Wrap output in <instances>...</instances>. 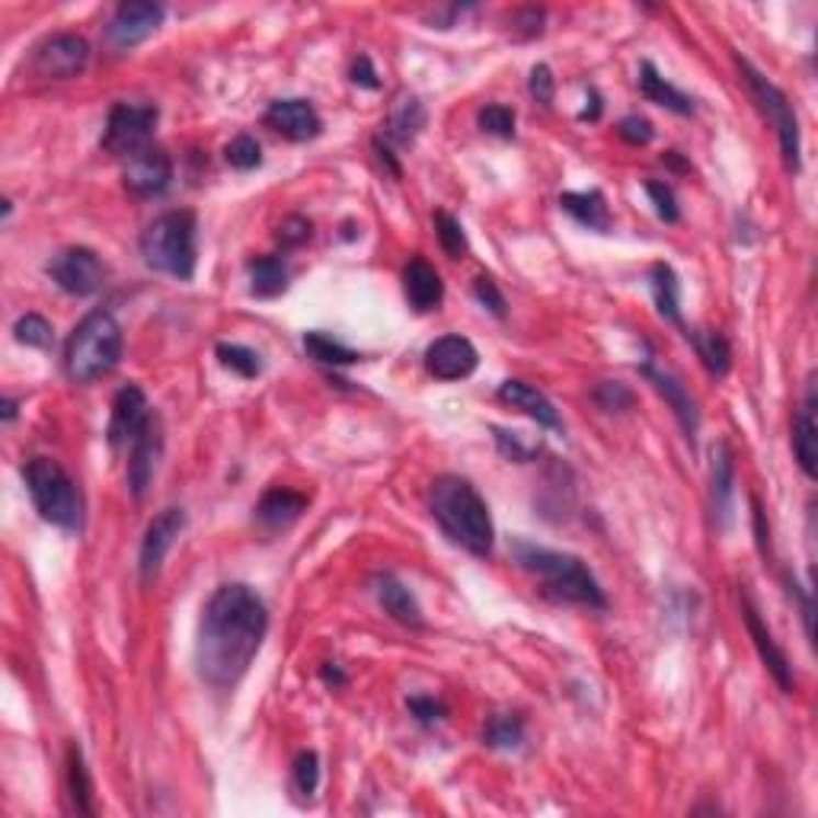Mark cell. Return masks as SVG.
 I'll return each instance as SVG.
<instances>
[{
  "label": "cell",
  "mask_w": 818,
  "mask_h": 818,
  "mask_svg": "<svg viewBox=\"0 0 818 818\" xmlns=\"http://www.w3.org/2000/svg\"><path fill=\"white\" fill-rule=\"evenodd\" d=\"M269 634V607L244 582L221 585L209 598L195 640V669L214 691H234Z\"/></svg>",
  "instance_id": "1"
},
{
  "label": "cell",
  "mask_w": 818,
  "mask_h": 818,
  "mask_svg": "<svg viewBox=\"0 0 818 818\" xmlns=\"http://www.w3.org/2000/svg\"><path fill=\"white\" fill-rule=\"evenodd\" d=\"M428 508L438 528L448 534L458 547L473 557H490L496 544V528L486 498L477 493V486L463 477L445 473L432 483Z\"/></svg>",
  "instance_id": "2"
},
{
  "label": "cell",
  "mask_w": 818,
  "mask_h": 818,
  "mask_svg": "<svg viewBox=\"0 0 818 818\" xmlns=\"http://www.w3.org/2000/svg\"><path fill=\"white\" fill-rule=\"evenodd\" d=\"M515 560L522 570L531 572L534 579L544 585V592L550 598L567 602V605L592 607V610L607 607L605 589L598 585V579L579 557L547 550V547H534V544H515Z\"/></svg>",
  "instance_id": "3"
},
{
  "label": "cell",
  "mask_w": 818,
  "mask_h": 818,
  "mask_svg": "<svg viewBox=\"0 0 818 818\" xmlns=\"http://www.w3.org/2000/svg\"><path fill=\"white\" fill-rule=\"evenodd\" d=\"M122 326L109 311H93L74 326L65 346V374L74 384H93L122 361Z\"/></svg>",
  "instance_id": "4"
},
{
  "label": "cell",
  "mask_w": 818,
  "mask_h": 818,
  "mask_svg": "<svg viewBox=\"0 0 818 818\" xmlns=\"http://www.w3.org/2000/svg\"><path fill=\"white\" fill-rule=\"evenodd\" d=\"M195 214L189 209L154 217L142 234V259L147 269L189 282L195 276Z\"/></svg>",
  "instance_id": "5"
},
{
  "label": "cell",
  "mask_w": 818,
  "mask_h": 818,
  "mask_svg": "<svg viewBox=\"0 0 818 818\" xmlns=\"http://www.w3.org/2000/svg\"><path fill=\"white\" fill-rule=\"evenodd\" d=\"M26 490L33 496L36 512L55 528L80 531L83 525V502L77 493V483L68 477V470L52 458H33L23 467Z\"/></svg>",
  "instance_id": "6"
},
{
  "label": "cell",
  "mask_w": 818,
  "mask_h": 818,
  "mask_svg": "<svg viewBox=\"0 0 818 818\" xmlns=\"http://www.w3.org/2000/svg\"><path fill=\"white\" fill-rule=\"evenodd\" d=\"M739 71L746 74V83L748 90H751V97H754V103L767 115V122L777 132L786 170L789 173H799L803 170V157H799L803 154V142H799V119L793 112V103L786 100V93H783L781 87H774L764 74L754 71L751 61H746V58H739Z\"/></svg>",
  "instance_id": "7"
},
{
  "label": "cell",
  "mask_w": 818,
  "mask_h": 818,
  "mask_svg": "<svg viewBox=\"0 0 818 818\" xmlns=\"http://www.w3.org/2000/svg\"><path fill=\"white\" fill-rule=\"evenodd\" d=\"M157 119H160V109L150 107V103H115L109 109L103 150L125 160L128 154L150 144Z\"/></svg>",
  "instance_id": "8"
},
{
  "label": "cell",
  "mask_w": 818,
  "mask_h": 818,
  "mask_svg": "<svg viewBox=\"0 0 818 818\" xmlns=\"http://www.w3.org/2000/svg\"><path fill=\"white\" fill-rule=\"evenodd\" d=\"M167 10L160 3H150V0H125L119 3V10L112 13V20L103 30V45H107L112 55H122V52H132L138 48L142 42L154 36L164 23Z\"/></svg>",
  "instance_id": "9"
},
{
  "label": "cell",
  "mask_w": 818,
  "mask_h": 818,
  "mask_svg": "<svg viewBox=\"0 0 818 818\" xmlns=\"http://www.w3.org/2000/svg\"><path fill=\"white\" fill-rule=\"evenodd\" d=\"M90 42L77 33H55L42 38L30 55V74L38 80H68L87 71Z\"/></svg>",
  "instance_id": "10"
},
{
  "label": "cell",
  "mask_w": 818,
  "mask_h": 818,
  "mask_svg": "<svg viewBox=\"0 0 818 818\" xmlns=\"http://www.w3.org/2000/svg\"><path fill=\"white\" fill-rule=\"evenodd\" d=\"M48 276L65 294L87 298V294H97L100 288L107 285L109 269L107 262L100 259V253H93L90 247H68L52 256Z\"/></svg>",
  "instance_id": "11"
},
{
  "label": "cell",
  "mask_w": 818,
  "mask_h": 818,
  "mask_svg": "<svg viewBox=\"0 0 818 818\" xmlns=\"http://www.w3.org/2000/svg\"><path fill=\"white\" fill-rule=\"evenodd\" d=\"M122 182L128 192L142 195V199H154L164 195L173 182V160L160 144H144L142 150L125 157L122 167Z\"/></svg>",
  "instance_id": "12"
},
{
  "label": "cell",
  "mask_w": 818,
  "mask_h": 818,
  "mask_svg": "<svg viewBox=\"0 0 818 818\" xmlns=\"http://www.w3.org/2000/svg\"><path fill=\"white\" fill-rule=\"evenodd\" d=\"M186 528V512L170 505L164 508L160 515H154V522L147 525L142 540V557H138V570H142V582H154L160 570H164V560L170 553V547L177 544V537Z\"/></svg>",
  "instance_id": "13"
},
{
  "label": "cell",
  "mask_w": 818,
  "mask_h": 818,
  "mask_svg": "<svg viewBox=\"0 0 818 818\" xmlns=\"http://www.w3.org/2000/svg\"><path fill=\"white\" fill-rule=\"evenodd\" d=\"M742 617H746L748 637H751V642H754V649H758V655H761L764 669H767L771 677L777 681V687H781L783 694H793V687H796L793 665H789L786 652L781 649V642L774 640L771 627L761 620V610H758L754 598H751L748 592H742Z\"/></svg>",
  "instance_id": "14"
},
{
  "label": "cell",
  "mask_w": 818,
  "mask_h": 818,
  "mask_svg": "<svg viewBox=\"0 0 818 818\" xmlns=\"http://www.w3.org/2000/svg\"><path fill=\"white\" fill-rule=\"evenodd\" d=\"M480 365V352L467 336H441L426 349V368L438 381L470 378Z\"/></svg>",
  "instance_id": "15"
},
{
  "label": "cell",
  "mask_w": 818,
  "mask_h": 818,
  "mask_svg": "<svg viewBox=\"0 0 818 818\" xmlns=\"http://www.w3.org/2000/svg\"><path fill=\"white\" fill-rule=\"evenodd\" d=\"M262 122L279 132L288 142H314L323 132L321 112L314 109V103L307 100H276L272 107L266 109Z\"/></svg>",
  "instance_id": "16"
},
{
  "label": "cell",
  "mask_w": 818,
  "mask_h": 818,
  "mask_svg": "<svg viewBox=\"0 0 818 818\" xmlns=\"http://www.w3.org/2000/svg\"><path fill=\"white\" fill-rule=\"evenodd\" d=\"M160 455H164V428L157 416H150L138 438L132 441V455H128V490L135 498H144L147 486L154 483Z\"/></svg>",
  "instance_id": "17"
},
{
  "label": "cell",
  "mask_w": 818,
  "mask_h": 818,
  "mask_svg": "<svg viewBox=\"0 0 818 818\" xmlns=\"http://www.w3.org/2000/svg\"><path fill=\"white\" fill-rule=\"evenodd\" d=\"M150 419V406H147V396L138 384H128L122 391L115 393L112 400V416H109V445L112 448H122L128 441L138 438V432L147 426Z\"/></svg>",
  "instance_id": "18"
},
{
  "label": "cell",
  "mask_w": 818,
  "mask_h": 818,
  "mask_svg": "<svg viewBox=\"0 0 818 818\" xmlns=\"http://www.w3.org/2000/svg\"><path fill=\"white\" fill-rule=\"evenodd\" d=\"M640 374L655 388V391L662 393L665 400H669V406H672V413L677 416V423L684 428V435H687V441L694 445V435H697V426H701V416H697V403H694V396L687 393V388L681 384V378L672 374L669 368H659L652 358H646L640 365Z\"/></svg>",
  "instance_id": "19"
},
{
  "label": "cell",
  "mask_w": 818,
  "mask_h": 818,
  "mask_svg": "<svg viewBox=\"0 0 818 818\" xmlns=\"http://www.w3.org/2000/svg\"><path fill=\"white\" fill-rule=\"evenodd\" d=\"M793 455L809 480L818 477V423H816V374L809 378L806 400L793 419Z\"/></svg>",
  "instance_id": "20"
},
{
  "label": "cell",
  "mask_w": 818,
  "mask_h": 818,
  "mask_svg": "<svg viewBox=\"0 0 818 818\" xmlns=\"http://www.w3.org/2000/svg\"><path fill=\"white\" fill-rule=\"evenodd\" d=\"M403 294H406L413 311H419V314L435 311L445 298V285H441V276L435 272V266H428L426 259H410V266L403 269Z\"/></svg>",
  "instance_id": "21"
},
{
  "label": "cell",
  "mask_w": 818,
  "mask_h": 818,
  "mask_svg": "<svg viewBox=\"0 0 818 818\" xmlns=\"http://www.w3.org/2000/svg\"><path fill=\"white\" fill-rule=\"evenodd\" d=\"M498 400L508 403V406H515V410H522V413H528L537 426L563 428L557 406L547 400V393H540L534 384H528V381H505V384L498 388Z\"/></svg>",
  "instance_id": "22"
},
{
  "label": "cell",
  "mask_w": 818,
  "mask_h": 818,
  "mask_svg": "<svg viewBox=\"0 0 818 818\" xmlns=\"http://www.w3.org/2000/svg\"><path fill=\"white\" fill-rule=\"evenodd\" d=\"M732 493H736V458H732V448L726 441H719L713 448V515H716L719 528L729 525Z\"/></svg>",
  "instance_id": "23"
},
{
  "label": "cell",
  "mask_w": 818,
  "mask_h": 818,
  "mask_svg": "<svg viewBox=\"0 0 818 818\" xmlns=\"http://www.w3.org/2000/svg\"><path fill=\"white\" fill-rule=\"evenodd\" d=\"M374 595H378L381 607L391 614L396 624L413 627V630H419V627H423V607H419V602H416V595H413V592H410L400 579H393L391 572L378 579Z\"/></svg>",
  "instance_id": "24"
},
{
  "label": "cell",
  "mask_w": 818,
  "mask_h": 818,
  "mask_svg": "<svg viewBox=\"0 0 818 818\" xmlns=\"http://www.w3.org/2000/svg\"><path fill=\"white\" fill-rule=\"evenodd\" d=\"M304 508H307V496H301V493H294V490L276 486V490H269L266 496L259 498L256 518H259L266 528H288L291 522L301 518Z\"/></svg>",
  "instance_id": "25"
},
{
  "label": "cell",
  "mask_w": 818,
  "mask_h": 818,
  "mask_svg": "<svg viewBox=\"0 0 818 818\" xmlns=\"http://www.w3.org/2000/svg\"><path fill=\"white\" fill-rule=\"evenodd\" d=\"M560 209L567 214H572L582 227L589 231H602L605 234L610 227V214H607L605 195L598 189H589V192H563L560 195Z\"/></svg>",
  "instance_id": "26"
},
{
  "label": "cell",
  "mask_w": 818,
  "mask_h": 818,
  "mask_svg": "<svg viewBox=\"0 0 818 818\" xmlns=\"http://www.w3.org/2000/svg\"><path fill=\"white\" fill-rule=\"evenodd\" d=\"M640 93L649 103L672 109L677 115H691L694 112V100L687 93H681L675 83H669L649 61L640 68Z\"/></svg>",
  "instance_id": "27"
},
{
  "label": "cell",
  "mask_w": 818,
  "mask_h": 818,
  "mask_svg": "<svg viewBox=\"0 0 818 818\" xmlns=\"http://www.w3.org/2000/svg\"><path fill=\"white\" fill-rule=\"evenodd\" d=\"M288 288V266L279 256H259L249 262V294L279 298Z\"/></svg>",
  "instance_id": "28"
},
{
  "label": "cell",
  "mask_w": 818,
  "mask_h": 818,
  "mask_svg": "<svg viewBox=\"0 0 818 818\" xmlns=\"http://www.w3.org/2000/svg\"><path fill=\"white\" fill-rule=\"evenodd\" d=\"M423 128H426V107L416 97H403L388 119V138L396 144H410L416 142Z\"/></svg>",
  "instance_id": "29"
},
{
  "label": "cell",
  "mask_w": 818,
  "mask_h": 818,
  "mask_svg": "<svg viewBox=\"0 0 818 818\" xmlns=\"http://www.w3.org/2000/svg\"><path fill=\"white\" fill-rule=\"evenodd\" d=\"M687 339H691V346L697 349V356L707 365L710 374H716V378L729 374L732 349H729V339H726L722 333H701V329H691Z\"/></svg>",
  "instance_id": "30"
},
{
  "label": "cell",
  "mask_w": 818,
  "mask_h": 818,
  "mask_svg": "<svg viewBox=\"0 0 818 818\" xmlns=\"http://www.w3.org/2000/svg\"><path fill=\"white\" fill-rule=\"evenodd\" d=\"M652 294H655V307L669 323H681V285L672 266L659 262L652 266Z\"/></svg>",
  "instance_id": "31"
},
{
  "label": "cell",
  "mask_w": 818,
  "mask_h": 818,
  "mask_svg": "<svg viewBox=\"0 0 818 818\" xmlns=\"http://www.w3.org/2000/svg\"><path fill=\"white\" fill-rule=\"evenodd\" d=\"M68 789H71L74 809L83 816H93V783H90V771H87L80 746L68 748Z\"/></svg>",
  "instance_id": "32"
},
{
  "label": "cell",
  "mask_w": 818,
  "mask_h": 818,
  "mask_svg": "<svg viewBox=\"0 0 818 818\" xmlns=\"http://www.w3.org/2000/svg\"><path fill=\"white\" fill-rule=\"evenodd\" d=\"M304 349H307V356L314 358V361H321V365H333V368L356 365L358 358H361L356 349L343 346L339 339H333L329 333H321V329H314V333H307V336H304Z\"/></svg>",
  "instance_id": "33"
},
{
  "label": "cell",
  "mask_w": 818,
  "mask_h": 818,
  "mask_svg": "<svg viewBox=\"0 0 818 818\" xmlns=\"http://www.w3.org/2000/svg\"><path fill=\"white\" fill-rule=\"evenodd\" d=\"M483 742L490 748H518L525 742V719L522 716H512V713H505V716H493L490 722H486V729H483Z\"/></svg>",
  "instance_id": "34"
},
{
  "label": "cell",
  "mask_w": 818,
  "mask_h": 818,
  "mask_svg": "<svg viewBox=\"0 0 818 818\" xmlns=\"http://www.w3.org/2000/svg\"><path fill=\"white\" fill-rule=\"evenodd\" d=\"M217 358H221V365L227 371H234L240 378H259L262 374V358H259V352H253V349L240 346V343H221L217 346Z\"/></svg>",
  "instance_id": "35"
},
{
  "label": "cell",
  "mask_w": 818,
  "mask_h": 818,
  "mask_svg": "<svg viewBox=\"0 0 818 818\" xmlns=\"http://www.w3.org/2000/svg\"><path fill=\"white\" fill-rule=\"evenodd\" d=\"M435 231H438V240H441V247H445V253H448L451 259L467 256V234H463L461 221H458L455 214H435Z\"/></svg>",
  "instance_id": "36"
},
{
  "label": "cell",
  "mask_w": 818,
  "mask_h": 818,
  "mask_svg": "<svg viewBox=\"0 0 818 818\" xmlns=\"http://www.w3.org/2000/svg\"><path fill=\"white\" fill-rule=\"evenodd\" d=\"M224 157L234 170H253L262 164V147L253 135H237L234 142L224 147Z\"/></svg>",
  "instance_id": "37"
},
{
  "label": "cell",
  "mask_w": 818,
  "mask_h": 818,
  "mask_svg": "<svg viewBox=\"0 0 818 818\" xmlns=\"http://www.w3.org/2000/svg\"><path fill=\"white\" fill-rule=\"evenodd\" d=\"M13 336L23 346L45 349L52 343V323L45 321V317H38V314H26V317H20V321L13 323Z\"/></svg>",
  "instance_id": "38"
},
{
  "label": "cell",
  "mask_w": 818,
  "mask_h": 818,
  "mask_svg": "<svg viewBox=\"0 0 818 818\" xmlns=\"http://www.w3.org/2000/svg\"><path fill=\"white\" fill-rule=\"evenodd\" d=\"M480 128L486 135H498V138H512L515 135V112L502 103L480 109Z\"/></svg>",
  "instance_id": "39"
},
{
  "label": "cell",
  "mask_w": 818,
  "mask_h": 818,
  "mask_svg": "<svg viewBox=\"0 0 818 818\" xmlns=\"http://www.w3.org/2000/svg\"><path fill=\"white\" fill-rule=\"evenodd\" d=\"M294 783L304 796H314L321 786V758L317 751H301L294 761Z\"/></svg>",
  "instance_id": "40"
},
{
  "label": "cell",
  "mask_w": 818,
  "mask_h": 818,
  "mask_svg": "<svg viewBox=\"0 0 818 818\" xmlns=\"http://www.w3.org/2000/svg\"><path fill=\"white\" fill-rule=\"evenodd\" d=\"M646 192H649V199H652V205H655V214H659L665 224H675L677 217H681V209H677V199L675 192H672V186L649 179V182H646Z\"/></svg>",
  "instance_id": "41"
},
{
  "label": "cell",
  "mask_w": 818,
  "mask_h": 818,
  "mask_svg": "<svg viewBox=\"0 0 818 818\" xmlns=\"http://www.w3.org/2000/svg\"><path fill=\"white\" fill-rule=\"evenodd\" d=\"M595 403H598L605 413H614V410L620 413V410H630V406H634V393L627 391L624 384H617V381H614V384L605 381V384L595 388Z\"/></svg>",
  "instance_id": "42"
},
{
  "label": "cell",
  "mask_w": 818,
  "mask_h": 818,
  "mask_svg": "<svg viewBox=\"0 0 818 818\" xmlns=\"http://www.w3.org/2000/svg\"><path fill=\"white\" fill-rule=\"evenodd\" d=\"M473 294H477V301H480L490 314H496L498 321L505 317V298H502V291H498V285L490 276H480V279L473 282Z\"/></svg>",
  "instance_id": "43"
},
{
  "label": "cell",
  "mask_w": 818,
  "mask_h": 818,
  "mask_svg": "<svg viewBox=\"0 0 818 818\" xmlns=\"http://www.w3.org/2000/svg\"><path fill=\"white\" fill-rule=\"evenodd\" d=\"M406 707H410V713H413L423 726H435V722H441V719L448 716V707H445L441 701H435V697H410Z\"/></svg>",
  "instance_id": "44"
},
{
  "label": "cell",
  "mask_w": 818,
  "mask_h": 818,
  "mask_svg": "<svg viewBox=\"0 0 818 818\" xmlns=\"http://www.w3.org/2000/svg\"><path fill=\"white\" fill-rule=\"evenodd\" d=\"M528 90H531L534 103L540 107H550L553 103V74L547 65H537L531 71V80H528Z\"/></svg>",
  "instance_id": "45"
},
{
  "label": "cell",
  "mask_w": 818,
  "mask_h": 818,
  "mask_svg": "<svg viewBox=\"0 0 818 818\" xmlns=\"http://www.w3.org/2000/svg\"><path fill=\"white\" fill-rule=\"evenodd\" d=\"M617 132H620V138L630 144H649L652 142V125L640 119V115H627V119H620V125H617Z\"/></svg>",
  "instance_id": "46"
},
{
  "label": "cell",
  "mask_w": 818,
  "mask_h": 818,
  "mask_svg": "<svg viewBox=\"0 0 818 818\" xmlns=\"http://www.w3.org/2000/svg\"><path fill=\"white\" fill-rule=\"evenodd\" d=\"M279 240L285 244V247H301V244H307L311 240V221L307 217H288L285 224L279 227Z\"/></svg>",
  "instance_id": "47"
},
{
  "label": "cell",
  "mask_w": 818,
  "mask_h": 818,
  "mask_svg": "<svg viewBox=\"0 0 818 818\" xmlns=\"http://www.w3.org/2000/svg\"><path fill=\"white\" fill-rule=\"evenodd\" d=\"M751 515H754V534H758V550L761 557H771V525H767V515L761 508V498H751Z\"/></svg>",
  "instance_id": "48"
},
{
  "label": "cell",
  "mask_w": 818,
  "mask_h": 818,
  "mask_svg": "<svg viewBox=\"0 0 818 818\" xmlns=\"http://www.w3.org/2000/svg\"><path fill=\"white\" fill-rule=\"evenodd\" d=\"M786 585H789V595L799 602V614H803V627H806V637L813 640V617H816V607H813V595L809 592H803L799 585H796V579H786Z\"/></svg>",
  "instance_id": "49"
},
{
  "label": "cell",
  "mask_w": 818,
  "mask_h": 818,
  "mask_svg": "<svg viewBox=\"0 0 818 818\" xmlns=\"http://www.w3.org/2000/svg\"><path fill=\"white\" fill-rule=\"evenodd\" d=\"M352 80L365 90H378V74L371 68V58L368 55H358L356 65H352Z\"/></svg>",
  "instance_id": "50"
},
{
  "label": "cell",
  "mask_w": 818,
  "mask_h": 818,
  "mask_svg": "<svg viewBox=\"0 0 818 818\" xmlns=\"http://www.w3.org/2000/svg\"><path fill=\"white\" fill-rule=\"evenodd\" d=\"M321 675H323V681H326V684H333V687H343V684H346V672H343L336 662H326Z\"/></svg>",
  "instance_id": "51"
},
{
  "label": "cell",
  "mask_w": 818,
  "mask_h": 818,
  "mask_svg": "<svg viewBox=\"0 0 818 818\" xmlns=\"http://www.w3.org/2000/svg\"><path fill=\"white\" fill-rule=\"evenodd\" d=\"M16 406H20L16 400H10V396L3 400V423H13L16 419Z\"/></svg>",
  "instance_id": "52"
}]
</instances>
